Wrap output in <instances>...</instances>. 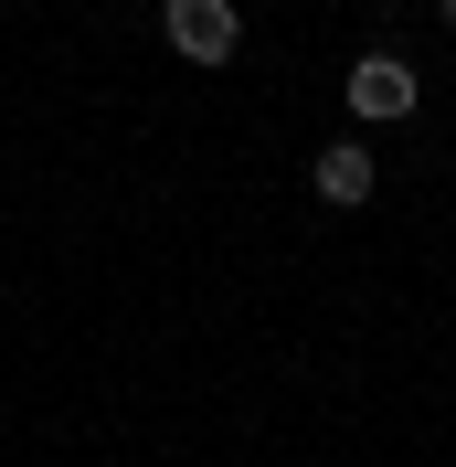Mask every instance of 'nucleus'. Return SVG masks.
Masks as SVG:
<instances>
[{
    "mask_svg": "<svg viewBox=\"0 0 456 467\" xmlns=\"http://www.w3.org/2000/svg\"><path fill=\"white\" fill-rule=\"evenodd\" d=\"M160 43L181 64H233L244 54V22H233V0H160Z\"/></svg>",
    "mask_w": 456,
    "mask_h": 467,
    "instance_id": "nucleus-1",
    "label": "nucleus"
},
{
    "mask_svg": "<svg viewBox=\"0 0 456 467\" xmlns=\"http://www.w3.org/2000/svg\"><path fill=\"white\" fill-rule=\"evenodd\" d=\"M414 96H425V86H414V64H403V54H361V64L340 75V107L361 117V128H393V117H414Z\"/></svg>",
    "mask_w": 456,
    "mask_h": 467,
    "instance_id": "nucleus-2",
    "label": "nucleus"
},
{
    "mask_svg": "<svg viewBox=\"0 0 456 467\" xmlns=\"http://www.w3.org/2000/svg\"><path fill=\"white\" fill-rule=\"evenodd\" d=\"M308 192H318L329 213H361V202H371V139H329V149L308 160Z\"/></svg>",
    "mask_w": 456,
    "mask_h": 467,
    "instance_id": "nucleus-3",
    "label": "nucleus"
},
{
    "mask_svg": "<svg viewBox=\"0 0 456 467\" xmlns=\"http://www.w3.org/2000/svg\"><path fill=\"white\" fill-rule=\"evenodd\" d=\"M435 32H456V0H435Z\"/></svg>",
    "mask_w": 456,
    "mask_h": 467,
    "instance_id": "nucleus-4",
    "label": "nucleus"
}]
</instances>
